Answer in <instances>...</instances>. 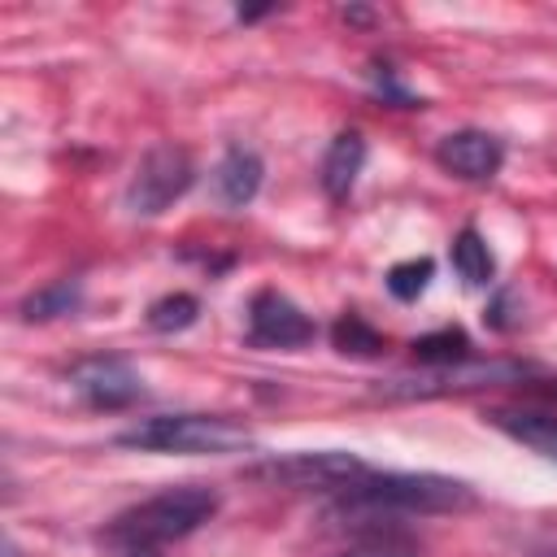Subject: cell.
I'll use <instances>...</instances> for the list:
<instances>
[{
	"label": "cell",
	"instance_id": "obj_1",
	"mask_svg": "<svg viewBox=\"0 0 557 557\" xmlns=\"http://www.w3.org/2000/svg\"><path fill=\"white\" fill-rule=\"evenodd\" d=\"M218 492L205 487V483H178V487H165L131 509H122L109 527H104V540L126 557V553H157L161 544H174L183 535H191L196 527H205L213 513H218Z\"/></svg>",
	"mask_w": 557,
	"mask_h": 557
},
{
	"label": "cell",
	"instance_id": "obj_2",
	"mask_svg": "<svg viewBox=\"0 0 557 557\" xmlns=\"http://www.w3.org/2000/svg\"><path fill=\"white\" fill-rule=\"evenodd\" d=\"M474 487L448 474H405V470H366L361 483H352L339 496L344 513H453L470 509Z\"/></svg>",
	"mask_w": 557,
	"mask_h": 557
},
{
	"label": "cell",
	"instance_id": "obj_3",
	"mask_svg": "<svg viewBox=\"0 0 557 557\" xmlns=\"http://www.w3.org/2000/svg\"><path fill=\"white\" fill-rule=\"evenodd\" d=\"M122 448L139 453H183V457H222V453H244L252 444L248 426L226 418V413H152L139 418L117 435Z\"/></svg>",
	"mask_w": 557,
	"mask_h": 557
},
{
	"label": "cell",
	"instance_id": "obj_4",
	"mask_svg": "<svg viewBox=\"0 0 557 557\" xmlns=\"http://www.w3.org/2000/svg\"><path fill=\"white\" fill-rule=\"evenodd\" d=\"M366 461L348 448H300V453H274L265 461L248 466V479H261L270 487L292 492H335L344 496L352 483L366 479Z\"/></svg>",
	"mask_w": 557,
	"mask_h": 557
},
{
	"label": "cell",
	"instance_id": "obj_5",
	"mask_svg": "<svg viewBox=\"0 0 557 557\" xmlns=\"http://www.w3.org/2000/svg\"><path fill=\"white\" fill-rule=\"evenodd\" d=\"M191 178H196L191 157L183 148H174V144H157V148L144 152V161L131 174L126 209L139 213V218H157V213H165L191 187Z\"/></svg>",
	"mask_w": 557,
	"mask_h": 557
},
{
	"label": "cell",
	"instance_id": "obj_6",
	"mask_svg": "<svg viewBox=\"0 0 557 557\" xmlns=\"http://www.w3.org/2000/svg\"><path fill=\"white\" fill-rule=\"evenodd\" d=\"M318 335L313 318L283 292L261 287L248 300V344L252 348H300Z\"/></svg>",
	"mask_w": 557,
	"mask_h": 557
},
{
	"label": "cell",
	"instance_id": "obj_7",
	"mask_svg": "<svg viewBox=\"0 0 557 557\" xmlns=\"http://www.w3.org/2000/svg\"><path fill=\"white\" fill-rule=\"evenodd\" d=\"M70 387L91 405V409H126L144 396V379L122 361V357H83L70 366Z\"/></svg>",
	"mask_w": 557,
	"mask_h": 557
},
{
	"label": "cell",
	"instance_id": "obj_8",
	"mask_svg": "<svg viewBox=\"0 0 557 557\" xmlns=\"http://www.w3.org/2000/svg\"><path fill=\"white\" fill-rule=\"evenodd\" d=\"M435 161L440 170H448L453 178H466V183H487L500 174L505 165V144L479 126H466V131H448L440 144H435Z\"/></svg>",
	"mask_w": 557,
	"mask_h": 557
},
{
	"label": "cell",
	"instance_id": "obj_9",
	"mask_svg": "<svg viewBox=\"0 0 557 557\" xmlns=\"http://www.w3.org/2000/svg\"><path fill=\"white\" fill-rule=\"evenodd\" d=\"M496 431H505L509 440H518L522 448L540 453L544 461L557 466V413L553 409H531V405H496L483 413Z\"/></svg>",
	"mask_w": 557,
	"mask_h": 557
},
{
	"label": "cell",
	"instance_id": "obj_10",
	"mask_svg": "<svg viewBox=\"0 0 557 557\" xmlns=\"http://www.w3.org/2000/svg\"><path fill=\"white\" fill-rule=\"evenodd\" d=\"M261 174H265L261 157H257L252 148H244V144H231V148L222 152L218 170H213V187H218L222 205L244 209V205L261 191Z\"/></svg>",
	"mask_w": 557,
	"mask_h": 557
},
{
	"label": "cell",
	"instance_id": "obj_11",
	"mask_svg": "<svg viewBox=\"0 0 557 557\" xmlns=\"http://www.w3.org/2000/svg\"><path fill=\"white\" fill-rule=\"evenodd\" d=\"M361 165H366V139H361L357 131H339V135L331 139L326 157H322V191H326L331 200H344V196L352 191Z\"/></svg>",
	"mask_w": 557,
	"mask_h": 557
},
{
	"label": "cell",
	"instance_id": "obj_12",
	"mask_svg": "<svg viewBox=\"0 0 557 557\" xmlns=\"http://www.w3.org/2000/svg\"><path fill=\"white\" fill-rule=\"evenodd\" d=\"M448 257H453V270H457V278H461L466 287H487V283L496 278V257H492L487 239H483L474 226H466V231L453 235Z\"/></svg>",
	"mask_w": 557,
	"mask_h": 557
},
{
	"label": "cell",
	"instance_id": "obj_13",
	"mask_svg": "<svg viewBox=\"0 0 557 557\" xmlns=\"http://www.w3.org/2000/svg\"><path fill=\"white\" fill-rule=\"evenodd\" d=\"M78 300H83L78 278H57V283H48V287H39V292H30V296L22 300V318H26V322H52V318L74 313Z\"/></svg>",
	"mask_w": 557,
	"mask_h": 557
},
{
	"label": "cell",
	"instance_id": "obj_14",
	"mask_svg": "<svg viewBox=\"0 0 557 557\" xmlns=\"http://www.w3.org/2000/svg\"><path fill=\"white\" fill-rule=\"evenodd\" d=\"M413 357H418L422 366H431V370H444V366L470 361L474 352H470V339H466V331H457V326H444V331H431V335L413 339Z\"/></svg>",
	"mask_w": 557,
	"mask_h": 557
},
{
	"label": "cell",
	"instance_id": "obj_15",
	"mask_svg": "<svg viewBox=\"0 0 557 557\" xmlns=\"http://www.w3.org/2000/svg\"><path fill=\"white\" fill-rule=\"evenodd\" d=\"M200 318V300L196 296H187V292H170V296H161V300H152L148 305V326L152 331H187L191 322Z\"/></svg>",
	"mask_w": 557,
	"mask_h": 557
},
{
	"label": "cell",
	"instance_id": "obj_16",
	"mask_svg": "<svg viewBox=\"0 0 557 557\" xmlns=\"http://www.w3.org/2000/svg\"><path fill=\"white\" fill-rule=\"evenodd\" d=\"M431 274H435V261L431 257H409V261H396L392 270H387V292L396 296V300H418L426 287H431Z\"/></svg>",
	"mask_w": 557,
	"mask_h": 557
},
{
	"label": "cell",
	"instance_id": "obj_17",
	"mask_svg": "<svg viewBox=\"0 0 557 557\" xmlns=\"http://www.w3.org/2000/svg\"><path fill=\"white\" fill-rule=\"evenodd\" d=\"M331 339H335V348H339V352H352V357H374V352L383 348L379 331H374V326H366L357 313H344V318L331 326Z\"/></svg>",
	"mask_w": 557,
	"mask_h": 557
},
{
	"label": "cell",
	"instance_id": "obj_18",
	"mask_svg": "<svg viewBox=\"0 0 557 557\" xmlns=\"http://www.w3.org/2000/svg\"><path fill=\"white\" fill-rule=\"evenodd\" d=\"M344 557H418L409 544H400V540H366V544H357V548H348Z\"/></svg>",
	"mask_w": 557,
	"mask_h": 557
},
{
	"label": "cell",
	"instance_id": "obj_19",
	"mask_svg": "<svg viewBox=\"0 0 557 557\" xmlns=\"http://www.w3.org/2000/svg\"><path fill=\"white\" fill-rule=\"evenodd\" d=\"M126 557H157V553H148V548H144V553H126Z\"/></svg>",
	"mask_w": 557,
	"mask_h": 557
},
{
	"label": "cell",
	"instance_id": "obj_20",
	"mask_svg": "<svg viewBox=\"0 0 557 557\" xmlns=\"http://www.w3.org/2000/svg\"><path fill=\"white\" fill-rule=\"evenodd\" d=\"M540 557H557V553H540Z\"/></svg>",
	"mask_w": 557,
	"mask_h": 557
}]
</instances>
